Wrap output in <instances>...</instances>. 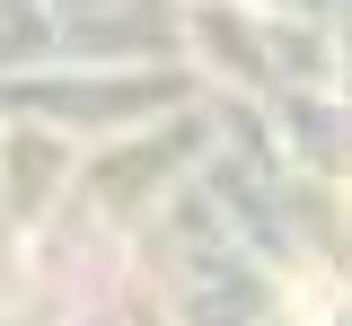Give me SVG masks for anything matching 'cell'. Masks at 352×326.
<instances>
[{"mask_svg":"<svg viewBox=\"0 0 352 326\" xmlns=\"http://www.w3.org/2000/svg\"><path fill=\"white\" fill-rule=\"evenodd\" d=\"M291 300H300V318H326V282H317V274H300V291H291Z\"/></svg>","mask_w":352,"mask_h":326,"instance_id":"6da1fadb","label":"cell"}]
</instances>
